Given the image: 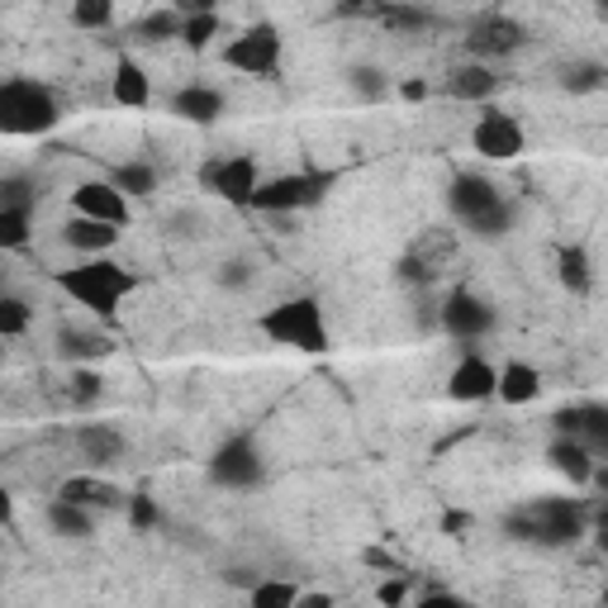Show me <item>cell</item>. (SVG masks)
I'll use <instances>...</instances> for the list:
<instances>
[{
	"label": "cell",
	"mask_w": 608,
	"mask_h": 608,
	"mask_svg": "<svg viewBox=\"0 0 608 608\" xmlns=\"http://www.w3.org/2000/svg\"><path fill=\"white\" fill-rule=\"evenodd\" d=\"M527 39V29L518 20H509V14H485V20H475L471 24V34H467V48H471V57H509V53H518Z\"/></svg>",
	"instance_id": "12"
},
{
	"label": "cell",
	"mask_w": 608,
	"mask_h": 608,
	"mask_svg": "<svg viewBox=\"0 0 608 608\" xmlns=\"http://www.w3.org/2000/svg\"><path fill=\"white\" fill-rule=\"evenodd\" d=\"M62 500H76V504H86V509H115L119 504V490L109 485V480L101 475H67L57 485Z\"/></svg>",
	"instance_id": "21"
},
{
	"label": "cell",
	"mask_w": 608,
	"mask_h": 608,
	"mask_svg": "<svg viewBox=\"0 0 608 608\" xmlns=\"http://www.w3.org/2000/svg\"><path fill=\"white\" fill-rule=\"evenodd\" d=\"M599 76H604L599 67H575V72H566V86H570V91H595Z\"/></svg>",
	"instance_id": "37"
},
{
	"label": "cell",
	"mask_w": 608,
	"mask_h": 608,
	"mask_svg": "<svg viewBox=\"0 0 608 608\" xmlns=\"http://www.w3.org/2000/svg\"><path fill=\"white\" fill-rule=\"evenodd\" d=\"M181 24H186L181 10H153V14H143V20H138V39H143V43L181 39Z\"/></svg>",
	"instance_id": "27"
},
{
	"label": "cell",
	"mask_w": 608,
	"mask_h": 608,
	"mask_svg": "<svg viewBox=\"0 0 608 608\" xmlns=\"http://www.w3.org/2000/svg\"><path fill=\"white\" fill-rule=\"evenodd\" d=\"M219 34V10H200V14H186L181 24V43H190L200 53V48H210V39Z\"/></svg>",
	"instance_id": "31"
},
{
	"label": "cell",
	"mask_w": 608,
	"mask_h": 608,
	"mask_svg": "<svg viewBox=\"0 0 608 608\" xmlns=\"http://www.w3.org/2000/svg\"><path fill=\"white\" fill-rule=\"evenodd\" d=\"M409 599V585L405 580H386L380 585V604H405Z\"/></svg>",
	"instance_id": "39"
},
{
	"label": "cell",
	"mask_w": 608,
	"mask_h": 608,
	"mask_svg": "<svg viewBox=\"0 0 608 608\" xmlns=\"http://www.w3.org/2000/svg\"><path fill=\"white\" fill-rule=\"evenodd\" d=\"M399 95H405V101H423V95H428V82H405V86H399Z\"/></svg>",
	"instance_id": "42"
},
{
	"label": "cell",
	"mask_w": 608,
	"mask_h": 608,
	"mask_svg": "<svg viewBox=\"0 0 608 608\" xmlns=\"http://www.w3.org/2000/svg\"><path fill=\"white\" fill-rule=\"evenodd\" d=\"M72 210L76 214H91V219H105V223H129V196L115 186V181H86L72 190Z\"/></svg>",
	"instance_id": "13"
},
{
	"label": "cell",
	"mask_w": 608,
	"mask_h": 608,
	"mask_svg": "<svg viewBox=\"0 0 608 608\" xmlns=\"http://www.w3.org/2000/svg\"><path fill=\"white\" fill-rule=\"evenodd\" d=\"M76 29H109L115 24V0H72Z\"/></svg>",
	"instance_id": "29"
},
{
	"label": "cell",
	"mask_w": 608,
	"mask_h": 608,
	"mask_svg": "<svg viewBox=\"0 0 608 608\" xmlns=\"http://www.w3.org/2000/svg\"><path fill=\"white\" fill-rule=\"evenodd\" d=\"M252 281V266L248 262H229L219 271V285H248Z\"/></svg>",
	"instance_id": "38"
},
{
	"label": "cell",
	"mask_w": 608,
	"mask_h": 608,
	"mask_svg": "<svg viewBox=\"0 0 608 608\" xmlns=\"http://www.w3.org/2000/svg\"><path fill=\"white\" fill-rule=\"evenodd\" d=\"M352 86H357L366 101H380V95H386V76H380L376 67H357L352 72Z\"/></svg>",
	"instance_id": "36"
},
{
	"label": "cell",
	"mask_w": 608,
	"mask_h": 608,
	"mask_svg": "<svg viewBox=\"0 0 608 608\" xmlns=\"http://www.w3.org/2000/svg\"><path fill=\"white\" fill-rule=\"evenodd\" d=\"M281 48H285V39L276 34V24H252L248 34H238L229 48H223V62H229L233 72H248V76H276Z\"/></svg>",
	"instance_id": "7"
},
{
	"label": "cell",
	"mask_w": 608,
	"mask_h": 608,
	"mask_svg": "<svg viewBox=\"0 0 608 608\" xmlns=\"http://www.w3.org/2000/svg\"><path fill=\"white\" fill-rule=\"evenodd\" d=\"M200 181H205V190H214L219 200L252 205V196H258V186H262V171L248 153H238V157H214V163H205Z\"/></svg>",
	"instance_id": "8"
},
{
	"label": "cell",
	"mask_w": 608,
	"mask_h": 608,
	"mask_svg": "<svg viewBox=\"0 0 608 608\" xmlns=\"http://www.w3.org/2000/svg\"><path fill=\"white\" fill-rule=\"evenodd\" d=\"M252 604L258 608H291V604H300V589L281 585V580H262L258 589H252Z\"/></svg>",
	"instance_id": "32"
},
{
	"label": "cell",
	"mask_w": 608,
	"mask_h": 608,
	"mask_svg": "<svg viewBox=\"0 0 608 608\" xmlns=\"http://www.w3.org/2000/svg\"><path fill=\"white\" fill-rule=\"evenodd\" d=\"M300 604H310V608H328L333 599H328V595H300Z\"/></svg>",
	"instance_id": "45"
},
{
	"label": "cell",
	"mask_w": 608,
	"mask_h": 608,
	"mask_svg": "<svg viewBox=\"0 0 608 608\" xmlns=\"http://www.w3.org/2000/svg\"><path fill=\"white\" fill-rule=\"evenodd\" d=\"M595 6H599V14H608V0H595Z\"/></svg>",
	"instance_id": "47"
},
{
	"label": "cell",
	"mask_w": 608,
	"mask_h": 608,
	"mask_svg": "<svg viewBox=\"0 0 608 608\" xmlns=\"http://www.w3.org/2000/svg\"><path fill=\"white\" fill-rule=\"evenodd\" d=\"M115 101L129 105V109L153 105V82H148V72H143L134 57H115Z\"/></svg>",
	"instance_id": "20"
},
{
	"label": "cell",
	"mask_w": 608,
	"mask_h": 608,
	"mask_svg": "<svg viewBox=\"0 0 608 608\" xmlns=\"http://www.w3.org/2000/svg\"><path fill=\"white\" fill-rule=\"evenodd\" d=\"M442 328L452 333L457 343H475V338H485V333L494 328V310L480 295H471V291H452L442 300Z\"/></svg>",
	"instance_id": "11"
},
{
	"label": "cell",
	"mask_w": 608,
	"mask_h": 608,
	"mask_svg": "<svg viewBox=\"0 0 608 608\" xmlns=\"http://www.w3.org/2000/svg\"><path fill=\"white\" fill-rule=\"evenodd\" d=\"M604 604H608V589H604Z\"/></svg>",
	"instance_id": "48"
},
{
	"label": "cell",
	"mask_w": 608,
	"mask_h": 608,
	"mask_svg": "<svg viewBox=\"0 0 608 608\" xmlns=\"http://www.w3.org/2000/svg\"><path fill=\"white\" fill-rule=\"evenodd\" d=\"M57 352H62L67 361H86V357H105L109 343L95 338V333H72V328H67V333L57 338Z\"/></svg>",
	"instance_id": "30"
},
{
	"label": "cell",
	"mask_w": 608,
	"mask_h": 608,
	"mask_svg": "<svg viewBox=\"0 0 608 608\" xmlns=\"http://www.w3.org/2000/svg\"><path fill=\"white\" fill-rule=\"evenodd\" d=\"M494 91H500V76L485 62H467L447 76V95H457V101H490Z\"/></svg>",
	"instance_id": "18"
},
{
	"label": "cell",
	"mask_w": 608,
	"mask_h": 608,
	"mask_svg": "<svg viewBox=\"0 0 608 608\" xmlns=\"http://www.w3.org/2000/svg\"><path fill=\"white\" fill-rule=\"evenodd\" d=\"M262 333L281 347H295V352H328V324H324V304L310 300V295H295L276 304V310L262 314Z\"/></svg>",
	"instance_id": "3"
},
{
	"label": "cell",
	"mask_w": 608,
	"mask_h": 608,
	"mask_svg": "<svg viewBox=\"0 0 608 608\" xmlns=\"http://www.w3.org/2000/svg\"><path fill=\"white\" fill-rule=\"evenodd\" d=\"M447 205H452V214L467 223L471 233H504L509 223H514V210H509V200L494 190V181H485V176H457L452 186H447Z\"/></svg>",
	"instance_id": "4"
},
{
	"label": "cell",
	"mask_w": 608,
	"mask_h": 608,
	"mask_svg": "<svg viewBox=\"0 0 608 608\" xmlns=\"http://www.w3.org/2000/svg\"><path fill=\"white\" fill-rule=\"evenodd\" d=\"M34 238V205H0V248H24Z\"/></svg>",
	"instance_id": "26"
},
{
	"label": "cell",
	"mask_w": 608,
	"mask_h": 608,
	"mask_svg": "<svg viewBox=\"0 0 608 608\" xmlns=\"http://www.w3.org/2000/svg\"><path fill=\"white\" fill-rule=\"evenodd\" d=\"M157 518H163V514H157L153 494H134V500H129V523L138 527V533H148V527H157Z\"/></svg>",
	"instance_id": "35"
},
{
	"label": "cell",
	"mask_w": 608,
	"mask_h": 608,
	"mask_svg": "<svg viewBox=\"0 0 608 608\" xmlns=\"http://www.w3.org/2000/svg\"><path fill=\"white\" fill-rule=\"evenodd\" d=\"M599 547L608 552V527H599Z\"/></svg>",
	"instance_id": "46"
},
{
	"label": "cell",
	"mask_w": 608,
	"mask_h": 608,
	"mask_svg": "<svg viewBox=\"0 0 608 608\" xmlns=\"http://www.w3.org/2000/svg\"><path fill=\"white\" fill-rule=\"evenodd\" d=\"M48 523H53V533H62V537H91L95 533V509H86V504H76V500H57L48 504Z\"/></svg>",
	"instance_id": "24"
},
{
	"label": "cell",
	"mask_w": 608,
	"mask_h": 608,
	"mask_svg": "<svg viewBox=\"0 0 608 608\" xmlns=\"http://www.w3.org/2000/svg\"><path fill=\"white\" fill-rule=\"evenodd\" d=\"M262 452H258V442H252L248 433L243 438H229L219 447V452L210 457V480L223 490H248V485H258L262 480Z\"/></svg>",
	"instance_id": "9"
},
{
	"label": "cell",
	"mask_w": 608,
	"mask_h": 608,
	"mask_svg": "<svg viewBox=\"0 0 608 608\" xmlns=\"http://www.w3.org/2000/svg\"><path fill=\"white\" fill-rule=\"evenodd\" d=\"M547 457H552V467L562 471L570 485H589V480H595V452H589V447L580 442V438H570V433H556V442L547 447Z\"/></svg>",
	"instance_id": "17"
},
{
	"label": "cell",
	"mask_w": 608,
	"mask_h": 608,
	"mask_svg": "<svg viewBox=\"0 0 608 608\" xmlns=\"http://www.w3.org/2000/svg\"><path fill=\"white\" fill-rule=\"evenodd\" d=\"M171 10H181V14H200V10H219V0H171Z\"/></svg>",
	"instance_id": "40"
},
{
	"label": "cell",
	"mask_w": 608,
	"mask_h": 608,
	"mask_svg": "<svg viewBox=\"0 0 608 608\" xmlns=\"http://www.w3.org/2000/svg\"><path fill=\"white\" fill-rule=\"evenodd\" d=\"M504 533L518 542H537V547H566L585 533V509L570 500H533L504 518Z\"/></svg>",
	"instance_id": "2"
},
{
	"label": "cell",
	"mask_w": 608,
	"mask_h": 608,
	"mask_svg": "<svg viewBox=\"0 0 608 608\" xmlns=\"http://www.w3.org/2000/svg\"><path fill=\"white\" fill-rule=\"evenodd\" d=\"M76 447H82V457H91L95 467H109V461L124 457V438L109 423H82L76 428Z\"/></svg>",
	"instance_id": "23"
},
{
	"label": "cell",
	"mask_w": 608,
	"mask_h": 608,
	"mask_svg": "<svg viewBox=\"0 0 608 608\" xmlns=\"http://www.w3.org/2000/svg\"><path fill=\"white\" fill-rule=\"evenodd\" d=\"M494 390H500V371H494L485 357H475V352L461 357L452 380H447V395L461 399V405H480V399H490Z\"/></svg>",
	"instance_id": "15"
},
{
	"label": "cell",
	"mask_w": 608,
	"mask_h": 608,
	"mask_svg": "<svg viewBox=\"0 0 608 608\" xmlns=\"http://www.w3.org/2000/svg\"><path fill=\"white\" fill-rule=\"evenodd\" d=\"M109 181H115L124 196L134 200V196H153V190H157V171L148 163H119L115 171H109Z\"/></svg>",
	"instance_id": "28"
},
{
	"label": "cell",
	"mask_w": 608,
	"mask_h": 608,
	"mask_svg": "<svg viewBox=\"0 0 608 608\" xmlns=\"http://www.w3.org/2000/svg\"><path fill=\"white\" fill-rule=\"evenodd\" d=\"M494 395H500L504 405H533L542 395V376L527 361H509V366H500V390Z\"/></svg>",
	"instance_id": "22"
},
{
	"label": "cell",
	"mask_w": 608,
	"mask_h": 608,
	"mask_svg": "<svg viewBox=\"0 0 608 608\" xmlns=\"http://www.w3.org/2000/svg\"><path fill=\"white\" fill-rule=\"evenodd\" d=\"M366 562H371V566H380V570H399V566L390 562V556H386V552H376V547L366 552Z\"/></svg>",
	"instance_id": "43"
},
{
	"label": "cell",
	"mask_w": 608,
	"mask_h": 608,
	"mask_svg": "<svg viewBox=\"0 0 608 608\" xmlns=\"http://www.w3.org/2000/svg\"><path fill=\"white\" fill-rule=\"evenodd\" d=\"M57 285H62V291H67L76 304H86L91 314L115 318L119 304L138 291V276H134L129 266L109 262V258H91V262H82V266H62V271H57Z\"/></svg>",
	"instance_id": "1"
},
{
	"label": "cell",
	"mask_w": 608,
	"mask_h": 608,
	"mask_svg": "<svg viewBox=\"0 0 608 608\" xmlns=\"http://www.w3.org/2000/svg\"><path fill=\"white\" fill-rule=\"evenodd\" d=\"M171 109L181 119H190V124H214L223 115V95L214 86H186V91H176Z\"/></svg>",
	"instance_id": "19"
},
{
	"label": "cell",
	"mask_w": 608,
	"mask_h": 608,
	"mask_svg": "<svg viewBox=\"0 0 608 608\" xmlns=\"http://www.w3.org/2000/svg\"><path fill=\"white\" fill-rule=\"evenodd\" d=\"M467 523H471L467 514H447V518H442V533H461V527H467Z\"/></svg>",
	"instance_id": "44"
},
{
	"label": "cell",
	"mask_w": 608,
	"mask_h": 608,
	"mask_svg": "<svg viewBox=\"0 0 608 608\" xmlns=\"http://www.w3.org/2000/svg\"><path fill=\"white\" fill-rule=\"evenodd\" d=\"M338 176L333 171H291V176H271L252 196V210L262 214H295V210H314L318 200L333 190Z\"/></svg>",
	"instance_id": "6"
},
{
	"label": "cell",
	"mask_w": 608,
	"mask_h": 608,
	"mask_svg": "<svg viewBox=\"0 0 608 608\" xmlns=\"http://www.w3.org/2000/svg\"><path fill=\"white\" fill-rule=\"evenodd\" d=\"M556 433L580 438L595 457H608V405H575L556 413Z\"/></svg>",
	"instance_id": "14"
},
{
	"label": "cell",
	"mask_w": 608,
	"mask_h": 608,
	"mask_svg": "<svg viewBox=\"0 0 608 608\" xmlns=\"http://www.w3.org/2000/svg\"><path fill=\"white\" fill-rule=\"evenodd\" d=\"M556 276L570 295H589V285H595V266H589L585 248H562L556 252Z\"/></svg>",
	"instance_id": "25"
},
{
	"label": "cell",
	"mask_w": 608,
	"mask_h": 608,
	"mask_svg": "<svg viewBox=\"0 0 608 608\" xmlns=\"http://www.w3.org/2000/svg\"><path fill=\"white\" fill-rule=\"evenodd\" d=\"M62 243L86 252V258H105L109 248L119 243V223H105V219H91V214H76L67 229H62Z\"/></svg>",
	"instance_id": "16"
},
{
	"label": "cell",
	"mask_w": 608,
	"mask_h": 608,
	"mask_svg": "<svg viewBox=\"0 0 608 608\" xmlns=\"http://www.w3.org/2000/svg\"><path fill=\"white\" fill-rule=\"evenodd\" d=\"M24 328H29V304L20 295H6L0 300V333H6V338H20Z\"/></svg>",
	"instance_id": "33"
},
{
	"label": "cell",
	"mask_w": 608,
	"mask_h": 608,
	"mask_svg": "<svg viewBox=\"0 0 608 608\" xmlns=\"http://www.w3.org/2000/svg\"><path fill=\"white\" fill-rule=\"evenodd\" d=\"M101 399V376L86 371V366H76L72 371V405H95Z\"/></svg>",
	"instance_id": "34"
},
{
	"label": "cell",
	"mask_w": 608,
	"mask_h": 608,
	"mask_svg": "<svg viewBox=\"0 0 608 608\" xmlns=\"http://www.w3.org/2000/svg\"><path fill=\"white\" fill-rule=\"evenodd\" d=\"M57 119H62L57 95L43 82L14 76V82L0 86V129L6 134H48Z\"/></svg>",
	"instance_id": "5"
},
{
	"label": "cell",
	"mask_w": 608,
	"mask_h": 608,
	"mask_svg": "<svg viewBox=\"0 0 608 608\" xmlns=\"http://www.w3.org/2000/svg\"><path fill=\"white\" fill-rule=\"evenodd\" d=\"M471 148L480 157H490V163H514V157H523V148H527L523 124L514 115L490 109V115H480V124L471 129Z\"/></svg>",
	"instance_id": "10"
},
{
	"label": "cell",
	"mask_w": 608,
	"mask_h": 608,
	"mask_svg": "<svg viewBox=\"0 0 608 608\" xmlns=\"http://www.w3.org/2000/svg\"><path fill=\"white\" fill-rule=\"evenodd\" d=\"M419 604H423V608H457L461 599H457V595H438V589H433V595H419Z\"/></svg>",
	"instance_id": "41"
}]
</instances>
